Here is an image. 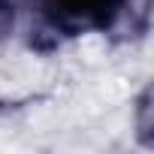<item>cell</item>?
<instances>
[{
	"label": "cell",
	"instance_id": "cell-1",
	"mask_svg": "<svg viewBox=\"0 0 154 154\" xmlns=\"http://www.w3.org/2000/svg\"><path fill=\"white\" fill-rule=\"evenodd\" d=\"M15 6L27 18V45L36 51H54L88 33L136 42L151 27V0H15Z\"/></svg>",
	"mask_w": 154,
	"mask_h": 154
},
{
	"label": "cell",
	"instance_id": "cell-3",
	"mask_svg": "<svg viewBox=\"0 0 154 154\" xmlns=\"http://www.w3.org/2000/svg\"><path fill=\"white\" fill-rule=\"evenodd\" d=\"M18 6H15V0H0V45H3L12 33H15V27H18Z\"/></svg>",
	"mask_w": 154,
	"mask_h": 154
},
{
	"label": "cell",
	"instance_id": "cell-2",
	"mask_svg": "<svg viewBox=\"0 0 154 154\" xmlns=\"http://www.w3.org/2000/svg\"><path fill=\"white\" fill-rule=\"evenodd\" d=\"M133 127H136V139L142 148H154V91L151 85H145L136 97L133 106Z\"/></svg>",
	"mask_w": 154,
	"mask_h": 154
}]
</instances>
